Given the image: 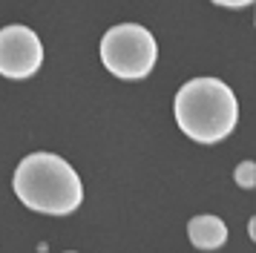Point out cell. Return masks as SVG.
<instances>
[{
  "instance_id": "6da1fadb",
  "label": "cell",
  "mask_w": 256,
  "mask_h": 253,
  "mask_svg": "<svg viewBox=\"0 0 256 253\" xmlns=\"http://www.w3.org/2000/svg\"><path fill=\"white\" fill-rule=\"evenodd\" d=\"M14 196L29 210L66 216L84 202V184L70 161L55 152H32L14 170Z\"/></svg>"
},
{
  "instance_id": "7a4b0ae2",
  "label": "cell",
  "mask_w": 256,
  "mask_h": 253,
  "mask_svg": "<svg viewBox=\"0 0 256 253\" xmlns=\"http://www.w3.org/2000/svg\"><path fill=\"white\" fill-rule=\"evenodd\" d=\"M176 121L187 138L216 144L233 132L239 121V101L219 78H193L176 92Z\"/></svg>"
},
{
  "instance_id": "3957f363",
  "label": "cell",
  "mask_w": 256,
  "mask_h": 253,
  "mask_svg": "<svg viewBox=\"0 0 256 253\" xmlns=\"http://www.w3.org/2000/svg\"><path fill=\"white\" fill-rule=\"evenodd\" d=\"M98 52H101L104 66L116 78L138 80V78H147L150 69L156 66L158 46H156V38L144 26H138V23H118L112 29H106Z\"/></svg>"
},
{
  "instance_id": "277c9868",
  "label": "cell",
  "mask_w": 256,
  "mask_h": 253,
  "mask_svg": "<svg viewBox=\"0 0 256 253\" xmlns=\"http://www.w3.org/2000/svg\"><path fill=\"white\" fill-rule=\"evenodd\" d=\"M44 64V46L29 26H3L0 29V75L14 80L32 78Z\"/></svg>"
},
{
  "instance_id": "5b68a950",
  "label": "cell",
  "mask_w": 256,
  "mask_h": 253,
  "mask_svg": "<svg viewBox=\"0 0 256 253\" xmlns=\"http://www.w3.org/2000/svg\"><path fill=\"white\" fill-rule=\"evenodd\" d=\"M187 236L202 250H216L228 242V228L219 216H196L187 224Z\"/></svg>"
},
{
  "instance_id": "8992f818",
  "label": "cell",
  "mask_w": 256,
  "mask_h": 253,
  "mask_svg": "<svg viewBox=\"0 0 256 253\" xmlns=\"http://www.w3.org/2000/svg\"><path fill=\"white\" fill-rule=\"evenodd\" d=\"M233 178H236L239 187H248V190H250L256 184V164L254 161H242V164L236 167V172H233Z\"/></svg>"
},
{
  "instance_id": "52a82bcc",
  "label": "cell",
  "mask_w": 256,
  "mask_h": 253,
  "mask_svg": "<svg viewBox=\"0 0 256 253\" xmlns=\"http://www.w3.org/2000/svg\"><path fill=\"white\" fill-rule=\"evenodd\" d=\"M213 3H219V6H230V9H239V6H248V3H254V0H213Z\"/></svg>"
},
{
  "instance_id": "ba28073f",
  "label": "cell",
  "mask_w": 256,
  "mask_h": 253,
  "mask_svg": "<svg viewBox=\"0 0 256 253\" xmlns=\"http://www.w3.org/2000/svg\"><path fill=\"white\" fill-rule=\"evenodd\" d=\"M70 253H72V250H70Z\"/></svg>"
}]
</instances>
